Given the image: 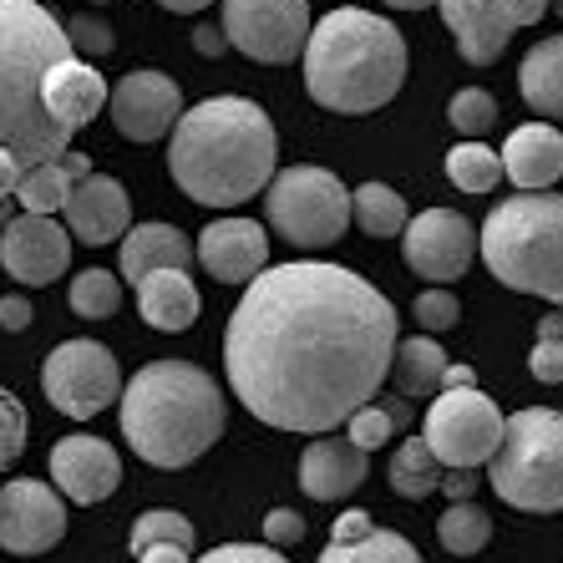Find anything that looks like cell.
Here are the masks:
<instances>
[{
  "mask_svg": "<svg viewBox=\"0 0 563 563\" xmlns=\"http://www.w3.org/2000/svg\"><path fill=\"white\" fill-rule=\"evenodd\" d=\"M553 0H437L467 66H493L523 26H538Z\"/></svg>",
  "mask_w": 563,
  "mask_h": 563,
  "instance_id": "12",
  "label": "cell"
},
{
  "mask_svg": "<svg viewBox=\"0 0 563 563\" xmlns=\"http://www.w3.org/2000/svg\"><path fill=\"white\" fill-rule=\"evenodd\" d=\"M11 209H15V203H5V198H0V229H5V223H11V219H15V213H11Z\"/></svg>",
  "mask_w": 563,
  "mask_h": 563,
  "instance_id": "53",
  "label": "cell"
},
{
  "mask_svg": "<svg viewBox=\"0 0 563 563\" xmlns=\"http://www.w3.org/2000/svg\"><path fill=\"white\" fill-rule=\"evenodd\" d=\"M26 452V407L0 386V472Z\"/></svg>",
  "mask_w": 563,
  "mask_h": 563,
  "instance_id": "38",
  "label": "cell"
},
{
  "mask_svg": "<svg viewBox=\"0 0 563 563\" xmlns=\"http://www.w3.org/2000/svg\"><path fill=\"white\" fill-rule=\"evenodd\" d=\"M446 178H452L462 194H493L503 178V163H498V153L483 143H457L446 153Z\"/></svg>",
  "mask_w": 563,
  "mask_h": 563,
  "instance_id": "31",
  "label": "cell"
},
{
  "mask_svg": "<svg viewBox=\"0 0 563 563\" xmlns=\"http://www.w3.org/2000/svg\"><path fill=\"white\" fill-rule=\"evenodd\" d=\"M198 563H285V559H279L269 543H264V549L260 543H219V549H209Z\"/></svg>",
  "mask_w": 563,
  "mask_h": 563,
  "instance_id": "42",
  "label": "cell"
},
{
  "mask_svg": "<svg viewBox=\"0 0 563 563\" xmlns=\"http://www.w3.org/2000/svg\"><path fill=\"white\" fill-rule=\"evenodd\" d=\"M62 56L71 41L41 0H0V147L26 168L71 147V132L41 107V81Z\"/></svg>",
  "mask_w": 563,
  "mask_h": 563,
  "instance_id": "5",
  "label": "cell"
},
{
  "mask_svg": "<svg viewBox=\"0 0 563 563\" xmlns=\"http://www.w3.org/2000/svg\"><path fill=\"white\" fill-rule=\"evenodd\" d=\"M442 386H477V376H472V366H452V361H446Z\"/></svg>",
  "mask_w": 563,
  "mask_h": 563,
  "instance_id": "50",
  "label": "cell"
},
{
  "mask_svg": "<svg viewBox=\"0 0 563 563\" xmlns=\"http://www.w3.org/2000/svg\"><path fill=\"white\" fill-rule=\"evenodd\" d=\"M518 92L538 118L563 122V36L538 41L518 66Z\"/></svg>",
  "mask_w": 563,
  "mask_h": 563,
  "instance_id": "25",
  "label": "cell"
},
{
  "mask_svg": "<svg viewBox=\"0 0 563 563\" xmlns=\"http://www.w3.org/2000/svg\"><path fill=\"white\" fill-rule=\"evenodd\" d=\"M421 442L442 467L477 472L503 442V411L477 386H442L421 421Z\"/></svg>",
  "mask_w": 563,
  "mask_h": 563,
  "instance_id": "9",
  "label": "cell"
},
{
  "mask_svg": "<svg viewBox=\"0 0 563 563\" xmlns=\"http://www.w3.org/2000/svg\"><path fill=\"white\" fill-rule=\"evenodd\" d=\"M0 325L15 330V335L31 330V300L26 295H5V300H0Z\"/></svg>",
  "mask_w": 563,
  "mask_h": 563,
  "instance_id": "44",
  "label": "cell"
},
{
  "mask_svg": "<svg viewBox=\"0 0 563 563\" xmlns=\"http://www.w3.org/2000/svg\"><path fill=\"white\" fill-rule=\"evenodd\" d=\"M264 209H269V229L285 244H295V250H325V244H335L351 229V188L330 168L295 163V168L269 178Z\"/></svg>",
  "mask_w": 563,
  "mask_h": 563,
  "instance_id": "8",
  "label": "cell"
},
{
  "mask_svg": "<svg viewBox=\"0 0 563 563\" xmlns=\"http://www.w3.org/2000/svg\"><path fill=\"white\" fill-rule=\"evenodd\" d=\"M137 563H194V553L188 549H173V543H147L143 553H132Z\"/></svg>",
  "mask_w": 563,
  "mask_h": 563,
  "instance_id": "46",
  "label": "cell"
},
{
  "mask_svg": "<svg viewBox=\"0 0 563 563\" xmlns=\"http://www.w3.org/2000/svg\"><path fill=\"white\" fill-rule=\"evenodd\" d=\"M223 5V41L250 62L285 66L305 52L310 36V0H219Z\"/></svg>",
  "mask_w": 563,
  "mask_h": 563,
  "instance_id": "11",
  "label": "cell"
},
{
  "mask_svg": "<svg viewBox=\"0 0 563 563\" xmlns=\"http://www.w3.org/2000/svg\"><path fill=\"white\" fill-rule=\"evenodd\" d=\"M457 320H462V305H457V295H452V289L432 285V289H421V295H417V325H427L432 335L457 330Z\"/></svg>",
  "mask_w": 563,
  "mask_h": 563,
  "instance_id": "39",
  "label": "cell"
},
{
  "mask_svg": "<svg viewBox=\"0 0 563 563\" xmlns=\"http://www.w3.org/2000/svg\"><path fill=\"white\" fill-rule=\"evenodd\" d=\"M477 254L518 295L563 305V194H512L487 213Z\"/></svg>",
  "mask_w": 563,
  "mask_h": 563,
  "instance_id": "6",
  "label": "cell"
},
{
  "mask_svg": "<svg viewBox=\"0 0 563 563\" xmlns=\"http://www.w3.org/2000/svg\"><path fill=\"white\" fill-rule=\"evenodd\" d=\"M386 477H391V487L401 493V498L421 503V498H432L437 487H442V462L427 452V442H421V437H411L407 446H396V457H391V467H386Z\"/></svg>",
  "mask_w": 563,
  "mask_h": 563,
  "instance_id": "28",
  "label": "cell"
},
{
  "mask_svg": "<svg viewBox=\"0 0 563 563\" xmlns=\"http://www.w3.org/2000/svg\"><path fill=\"white\" fill-rule=\"evenodd\" d=\"M122 250V279H137L147 269H194V239L178 223H132L118 239Z\"/></svg>",
  "mask_w": 563,
  "mask_h": 563,
  "instance_id": "24",
  "label": "cell"
},
{
  "mask_svg": "<svg viewBox=\"0 0 563 563\" xmlns=\"http://www.w3.org/2000/svg\"><path fill=\"white\" fill-rule=\"evenodd\" d=\"M41 391L56 411L77 421H92L122 396V371L118 355L102 341H62L46 361H41Z\"/></svg>",
  "mask_w": 563,
  "mask_h": 563,
  "instance_id": "10",
  "label": "cell"
},
{
  "mask_svg": "<svg viewBox=\"0 0 563 563\" xmlns=\"http://www.w3.org/2000/svg\"><path fill=\"white\" fill-rule=\"evenodd\" d=\"M320 563H421V553L401 533H391V528H371L355 543H325Z\"/></svg>",
  "mask_w": 563,
  "mask_h": 563,
  "instance_id": "30",
  "label": "cell"
},
{
  "mask_svg": "<svg viewBox=\"0 0 563 563\" xmlns=\"http://www.w3.org/2000/svg\"><path fill=\"white\" fill-rule=\"evenodd\" d=\"M305 92L325 112H376L407 81V36L361 5H341L305 36Z\"/></svg>",
  "mask_w": 563,
  "mask_h": 563,
  "instance_id": "4",
  "label": "cell"
},
{
  "mask_svg": "<svg viewBox=\"0 0 563 563\" xmlns=\"http://www.w3.org/2000/svg\"><path fill=\"white\" fill-rule=\"evenodd\" d=\"M396 351V305L355 269L264 264L223 330L229 386L275 432H335L376 401Z\"/></svg>",
  "mask_w": 563,
  "mask_h": 563,
  "instance_id": "1",
  "label": "cell"
},
{
  "mask_svg": "<svg viewBox=\"0 0 563 563\" xmlns=\"http://www.w3.org/2000/svg\"><path fill=\"white\" fill-rule=\"evenodd\" d=\"M52 483L62 487L71 503L92 508V503H107L122 487V457L118 446L102 442V437H62L52 446Z\"/></svg>",
  "mask_w": 563,
  "mask_h": 563,
  "instance_id": "17",
  "label": "cell"
},
{
  "mask_svg": "<svg viewBox=\"0 0 563 563\" xmlns=\"http://www.w3.org/2000/svg\"><path fill=\"white\" fill-rule=\"evenodd\" d=\"M371 512H361V508H351V512H341L335 518V528H330V543H355V538H366L371 533Z\"/></svg>",
  "mask_w": 563,
  "mask_h": 563,
  "instance_id": "43",
  "label": "cell"
},
{
  "mask_svg": "<svg viewBox=\"0 0 563 563\" xmlns=\"http://www.w3.org/2000/svg\"><path fill=\"white\" fill-rule=\"evenodd\" d=\"M62 31H66V41H71V56H81V62H87V56H112L118 52V31L92 11H77L71 21H62Z\"/></svg>",
  "mask_w": 563,
  "mask_h": 563,
  "instance_id": "37",
  "label": "cell"
},
{
  "mask_svg": "<svg viewBox=\"0 0 563 563\" xmlns=\"http://www.w3.org/2000/svg\"><path fill=\"white\" fill-rule=\"evenodd\" d=\"M407 421V407H396V401H366V407H355L345 417V437H351L361 452H376V446L391 442V432Z\"/></svg>",
  "mask_w": 563,
  "mask_h": 563,
  "instance_id": "32",
  "label": "cell"
},
{
  "mask_svg": "<svg viewBox=\"0 0 563 563\" xmlns=\"http://www.w3.org/2000/svg\"><path fill=\"white\" fill-rule=\"evenodd\" d=\"M487 483L518 512L563 508V411L528 407L503 417V442L487 457Z\"/></svg>",
  "mask_w": 563,
  "mask_h": 563,
  "instance_id": "7",
  "label": "cell"
},
{
  "mask_svg": "<svg viewBox=\"0 0 563 563\" xmlns=\"http://www.w3.org/2000/svg\"><path fill=\"white\" fill-rule=\"evenodd\" d=\"M401 260L411 275L432 279V285H452L477 260V234L457 209H427L401 229Z\"/></svg>",
  "mask_w": 563,
  "mask_h": 563,
  "instance_id": "13",
  "label": "cell"
},
{
  "mask_svg": "<svg viewBox=\"0 0 563 563\" xmlns=\"http://www.w3.org/2000/svg\"><path fill=\"white\" fill-rule=\"evenodd\" d=\"M437 493H446L452 503H462V498H477V472H467V467H457V472H446L442 477V487Z\"/></svg>",
  "mask_w": 563,
  "mask_h": 563,
  "instance_id": "45",
  "label": "cell"
},
{
  "mask_svg": "<svg viewBox=\"0 0 563 563\" xmlns=\"http://www.w3.org/2000/svg\"><path fill=\"white\" fill-rule=\"evenodd\" d=\"M442 371H446V351L437 335H411V341H396L391 351V371L401 396H437L442 391Z\"/></svg>",
  "mask_w": 563,
  "mask_h": 563,
  "instance_id": "26",
  "label": "cell"
},
{
  "mask_svg": "<svg viewBox=\"0 0 563 563\" xmlns=\"http://www.w3.org/2000/svg\"><path fill=\"white\" fill-rule=\"evenodd\" d=\"M549 11H559V15H563V0H553V5H549Z\"/></svg>",
  "mask_w": 563,
  "mask_h": 563,
  "instance_id": "54",
  "label": "cell"
},
{
  "mask_svg": "<svg viewBox=\"0 0 563 563\" xmlns=\"http://www.w3.org/2000/svg\"><path fill=\"white\" fill-rule=\"evenodd\" d=\"M264 538H269V549H289V543H300L305 538V518L295 508H269V518H264Z\"/></svg>",
  "mask_w": 563,
  "mask_h": 563,
  "instance_id": "41",
  "label": "cell"
},
{
  "mask_svg": "<svg viewBox=\"0 0 563 563\" xmlns=\"http://www.w3.org/2000/svg\"><path fill=\"white\" fill-rule=\"evenodd\" d=\"M56 163H62V173H66V178H71V184H81V178L92 173V157H87V153H77V147H66V153L56 157Z\"/></svg>",
  "mask_w": 563,
  "mask_h": 563,
  "instance_id": "48",
  "label": "cell"
},
{
  "mask_svg": "<svg viewBox=\"0 0 563 563\" xmlns=\"http://www.w3.org/2000/svg\"><path fill=\"white\" fill-rule=\"evenodd\" d=\"M351 219L361 223V234H371V239H396L407 229V198L386 184H361L351 194Z\"/></svg>",
  "mask_w": 563,
  "mask_h": 563,
  "instance_id": "27",
  "label": "cell"
},
{
  "mask_svg": "<svg viewBox=\"0 0 563 563\" xmlns=\"http://www.w3.org/2000/svg\"><path fill=\"white\" fill-rule=\"evenodd\" d=\"M391 11H427V5H437V0H386Z\"/></svg>",
  "mask_w": 563,
  "mask_h": 563,
  "instance_id": "52",
  "label": "cell"
},
{
  "mask_svg": "<svg viewBox=\"0 0 563 563\" xmlns=\"http://www.w3.org/2000/svg\"><path fill=\"white\" fill-rule=\"evenodd\" d=\"M71 310L81 314V320H107V314L122 310V285L112 269H81L77 279H71Z\"/></svg>",
  "mask_w": 563,
  "mask_h": 563,
  "instance_id": "33",
  "label": "cell"
},
{
  "mask_svg": "<svg viewBox=\"0 0 563 563\" xmlns=\"http://www.w3.org/2000/svg\"><path fill=\"white\" fill-rule=\"evenodd\" d=\"M66 538V503L41 477H15L0 487V549L36 559Z\"/></svg>",
  "mask_w": 563,
  "mask_h": 563,
  "instance_id": "14",
  "label": "cell"
},
{
  "mask_svg": "<svg viewBox=\"0 0 563 563\" xmlns=\"http://www.w3.org/2000/svg\"><path fill=\"white\" fill-rule=\"evenodd\" d=\"M66 223H71V234L81 239V244H118L122 234H128V188L118 184V178H107V173H87L81 184L66 188V203H62Z\"/></svg>",
  "mask_w": 563,
  "mask_h": 563,
  "instance_id": "19",
  "label": "cell"
},
{
  "mask_svg": "<svg viewBox=\"0 0 563 563\" xmlns=\"http://www.w3.org/2000/svg\"><path fill=\"white\" fill-rule=\"evenodd\" d=\"M437 538H442L446 553L472 559V553L487 549V538H493V518H487V508H477L472 498H462V503H452V508L437 518Z\"/></svg>",
  "mask_w": 563,
  "mask_h": 563,
  "instance_id": "29",
  "label": "cell"
},
{
  "mask_svg": "<svg viewBox=\"0 0 563 563\" xmlns=\"http://www.w3.org/2000/svg\"><path fill=\"white\" fill-rule=\"evenodd\" d=\"M366 457H371V452H361L351 437L320 432L300 452V487H305V498H314V503L351 498L355 487L366 483V467H371Z\"/></svg>",
  "mask_w": 563,
  "mask_h": 563,
  "instance_id": "20",
  "label": "cell"
},
{
  "mask_svg": "<svg viewBox=\"0 0 563 563\" xmlns=\"http://www.w3.org/2000/svg\"><path fill=\"white\" fill-rule=\"evenodd\" d=\"M194 52L198 56H223V52H229V41H223L219 26H198L194 31Z\"/></svg>",
  "mask_w": 563,
  "mask_h": 563,
  "instance_id": "47",
  "label": "cell"
},
{
  "mask_svg": "<svg viewBox=\"0 0 563 563\" xmlns=\"http://www.w3.org/2000/svg\"><path fill=\"white\" fill-rule=\"evenodd\" d=\"M528 371H533L543 386H559L563 380V341H543V335H538L533 351H528Z\"/></svg>",
  "mask_w": 563,
  "mask_h": 563,
  "instance_id": "40",
  "label": "cell"
},
{
  "mask_svg": "<svg viewBox=\"0 0 563 563\" xmlns=\"http://www.w3.org/2000/svg\"><path fill=\"white\" fill-rule=\"evenodd\" d=\"M122 437L147 467H194L229 427L219 380L194 361H147L122 386Z\"/></svg>",
  "mask_w": 563,
  "mask_h": 563,
  "instance_id": "3",
  "label": "cell"
},
{
  "mask_svg": "<svg viewBox=\"0 0 563 563\" xmlns=\"http://www.w3.org/2000/svg\"><path fill=\"white\" fill-rule=\"evenodd\" d=\"M498 163L503 178H512L523 194H543L563 178V132L549 122H528V128L508 132Z\"/></svg>",
  "mask_w": 563,
  "mask_h": 563,
  "instance_id": "22",
  "label": "cell"
},
{
  "mask_svg": "<svg viewBox=\"0 0 563 563\" xmlns=\"http://www.w3.org/2000/svg\"><path fill=\"white\" fill-rule=\"evenodd\" d=\"M194 264H203L219 285H244L269 264V234L254 219H213L194 239Z\"/></svg>",
  "mask_w": 563,
  "mask_h": 563,
  "instance_id": "18",
  "label": "cell"
},
{
  "mask_svg": "<svg viewBox=\"0 0 563 563\" xmlns=\"http://www.w3.org/2000/svg\"><path fill=\"white\" fill-rule=\"evenodd\" d=\"M107 112L118 122L122 137L132 143H157V137H168L178 112H184V92H178V81L168 71H128L118 87H107Z\"/></svg>",
  "mask_w": 563,
  "mask_h": 563,
  "instance_id": "15",
  "label": "cell"
},
{
  "mask_svg": "<svg viewBox=\"0 0 563 563\" xmlns=\"http://www.w3.org/2000/svg\"><path fill=\"white\" fill-rule=\"evenodd\" d=\"M41 107L66 132H81L107 107V77L92 62H81V56H62L46 71V81H41Z\"/></svg>",
  "mask_w": 563,
  "mask_h": 563,
  "instance_id": "21",
  "label": "cell"
},
{
  "mask_svg": "<svg viewBox=\"0 0 563 563\" xmlns=\"http://www.w3.org/2000/svg\"><path fill=\"white\" fill-rule=\"evenodd\" d=\"M0 264L15 285H52L71 264V234L52 213H15L0 229Z\"/></svg>",
  "mask_w": 563,
  "mask_h": 563,
  "instance_id": "16",
  "label": "cell"
},
{
  "mask_svg": "<svg viewBox=\"0 0 563 563\" xmlns=\"http://www.w3.org/2000/svg\"><path fill=\"white\" fill-rule=\"evenodd\" d=\"M279 163V132L250 97H209L173 122L168 173L203 209H234L269 188Z\"/></svg>",
  "mask_w": 563,
  "mask_h": 563,
  "instance_id": "2",
  "label": "cell"
},
{
  "mask_svg": "<svg viewBox=\"0 0 563 563\" xmlns=\"http://www.w3.org/2000/svg\"><path fill=\"white\" fill-rule=\"evenodd\" d=\"M92 5H97V0H92Z\"/></svg>",
  "mask_w": 563,
  "mask_h": 563,
  "instance_id": "55",
  "label": "cell"
},
{
  "mask_svg": "<svg viewBox=\"0 0 563 563\" xmlns=\"http://www.w3.org/2000/svg\"><path fill=\"white\" fill-rule=\"evenodd\" d=\"M163 11H173V15H198V11H209L213 0H157Z\"/></svg>",
  "mask_w": 563,
  "mask_h": 563,
  "instance_id": "49",
  "label": "cell"
},
{
  "mask_svg": "<svg viewBox=\"0 0 563 563\" xmlns=\"http://www.w3.org/2000/svg\"><path fill=\"white\" fill-rule=\"evenodd\" d=\"M446 122H452L467 143H477L483 132L498 128V102H493L483 87H462V92L446 102Z\"/></svg>",
  "mask_w": 563,
  "mask_h": 563,
  "instance_id": "36",
  "label": "cell"
},
{
  "mask_svg": "<svg viewBox=\"0 0 563 563\" xmlns=\"http://www.w3.org/2000/svg\"><path fill=\"white\" fill-rule=\"evenodd\" d=\"M66 188H71V178L62 173V163H36V168L15 184V203H21V213H56L66 203Z\"/></svg>",
  "mask_w": 563,
  "mask_h": 563,
  "instance_id": "34",
  "label": "cell"
},
{
  "mask_svg": "<svg viewBox=\"0 0 563 563\" xmlns=\"http://www.w3.org/2000/svg\"><path fill=\"white\" fill-rule=\"evenodd\" d=\"M198 310H203V300H198V285L188 279V269H147L137 279V314L163 335L194 330Z\"/></svg>",
  "mask_w": 563,
  "mask_h": 563,
  "instance_id": "23",
  "label": "cell"
},
{
  "mask_svg": "<svg viewBox=\"0 0 563 563\" xmlns=\"http://www.w3.org/2000/svg\"><path fill=\"white\" fill-rule=\"evenodd\" d=\"M538 335H543V341H563V314L559 310L543 314V320H538Z\"/></svg>",
  "mask_w": 563,
  "mask_h": 563,
  "instance_id": "51",
  "label": "cell"
},
{
  "mask_svg": "<svg viewBox=\"0 0 563 563\" xmlns=\"http://www.w3.org/2000/svg\"><path fill=\"white\" fill-rule=\"evenodd\" d=\"M194 523H188L184 512H173V508H147L137 523H132L128 533V549L132 553H143L147 543H173V549H188L194 553Z\"/></svg>",
  "mask_w": 563,
  "mask_h": 563,
  "instance_id": "35",
  "label": "cell"
}]
</instances>
